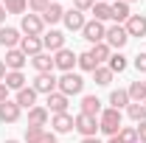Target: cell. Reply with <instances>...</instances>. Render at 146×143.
Here are the masks:
<instances>
[{
  "label": "cell",
  "instance_id": "cell-18",
  "mask_svg": "<svg viewBox=\"0 0 146 143\" xmlns=\"http://www.w3.org/2000/svg\"><path fill=\"white\" fill-rule=\"evenodd\" d=\"M39 17H42V23H45V25H56V23H62V17H65V9L54 0V3H51V6L39 14Z\"/></svg>",
  "mask_w": 146,
  "mask_h": 143
},
{
  "label": "cell",
  "instance_id": "cell-49",
  "mask_svg": "<svg viewBox=\"0 0 146 143\" xmlns=\"http://www.w3.org/2000/svg\"><path fill=\"white\" fill-rule=\"evenodd\" d=\"M101 3H112V0H101Z\"/></svg>",
  "mask_w": 146,
  "mask_h": 143
},
{
  "label": "cell",
  "instance_id": "cell-5",
  "mask_svg": "<svg viewBox=\"0 0 146 143\" xmlns=\"http://www.w3.org/2000/svg\"><path fill=\"white\" fill-rule=\"evenodd\" d=\"M82 36H84L90 45H98V42H104V36H107V25L98 23V20H87L84 28H82Z\"/></svg>",
  "mask_w": 146,
  "mask_h": 143
},
{
  "label": "cell",
  "instance_id": "cell-21",
  "mask_svg": "<svg viewBox=\"0 0 146 143\" xmlns=\"http://www.w3.org/2000/svg\"><path fill=\"white\" fill-rule=\"evenodd\" d=\"M25 59L28 56L23 54L20 48H11V51H6V68L9 70H23L25 68Z\"/></svg>",
  "mask_w": 146,
  "mask_h": 143
},
{
  "label": "cell",
  "instance_id": "cell-46",
  "mask_svg": "<svg viewBox=\"0 0 146 143\" xmlns=\"http://www.w3.org/2000/svg\"><path fill=\"white\" fill-rule=\"evenodd\" d=\"M3 143H20V140H14V138H9V140H3Z\"/></svg>",
  "mask_w": 146,
  "mask_h": 143
},
{
  "label": "cell",
  "instance_id": "cell-35",
  "mask_svg": "<svg viewBox=\"0 0 146 143\" xmlns=\"http://www.w3.org/2000/svg\"><path fill=\"white\" fill-rule=\"evenodd\" d=\"M6 11H9V14H20V17H23V14L28 11V0H11V3H6Z\"/></svg>",
  "mask_w": 146,
  "mask_h": 143
},
{
  "label": "cell",
  "instance_id": "cell-31",
  "mask_svg": "<svg viewBox=\"0 0 146 143\" xmlns=\"http://www.w3.org/2000/svg\"><path fill=\"white\" fill-rule=\"evenodd\" d=\"M76 65H79V68H82L84 73H93L96 68H98V62L93 59V54H90V51H84V54H79V59H76Z\"/></svg>",
  "mask_w": 146,
  "mask_h": 143
},
{
  "label": "cell",
  "instance_id": "cell-40",
  "mask_svg": "<svg viewBox=\"0 0 146 143\" xmlns=\"http://www.w3.org/2000/svg\"><path fill=\"white\" fill-rule=\"evenodd\" d=\"M9 93H11V90H9L3 81H0V104H6V101H9Z\"/></svg>",
  "mask_w": 146,
  "mask_h": 143
},
{
  "label": "cell",
  "instance_id": "cell-15",
  "mask_svg": "<svg viewBox=\"0 0 146 143\" xmlns=\"http://www.w3.org/2000/svg\"><path fill=\"white\" fill-rule=\"evenodd\" d=\"M20 31L17 28H11V25H3L0 28V45L6 48V51H11V48H20Z\"/></svg>",
  "mask_w": 146,
  "mask_h": 143
},
{
  "label": "cell",
  "instance_id": "cell-32",
  "mask_svg": "<svg viewBox=\"0 0 146 143\" xmlns=\"http://www.w3.org/2000/svg\"><path fill=\"white\" fill-rule=\"evenodd\" d=\"M127 115L135 121V124H141V121H146V107H143V104H135V101H129Z\"/></svg>",
  "mask_w": 146,
  "mask_h": 143
},
{
  "label": "cell",
  "instance_id": "cell-8",
  "mask_svg": "<svg viewBox=\"0 0 146 143\" xmlns=\"http://www.w3.org/2000/svg\"><path fill=\"white\" fill-rule=\"evenodd\" d=\"M76 59H79V54H73L70 48H62V51L54 54V68H59L62 73H70L73 65H76Z\"/></svg>",
  "mask_w": 146,
  "mask_h": 143
},
{
  "label": "cell",
  "instance_id": "cell-34",
  "mask_svg": "<svg viewBox=\"0 0 146 143\" xmlns=\"http://www.w3.org/2000/svg\"><path fill=\"white\" fill-rule=\"evenodd\" d=\"M118 140L121 143H138V129H135V126H121Z\"/></svg>",
  "mask_w": 146,
  "mask_h": 143
},
{
  "label": "cell",
  "instance_id": "cell-17",
  "mask_svg": "<svg viewBox=\"0 0 146 143\" xmlns=\"http://www.w3.org/2000/svg\"><path fill=\"white\" fill-rule=\"evenodd\" d=\"M45 107H48V112H51V115H59V112H68V95H62V93L56 90V93H51V95H48Z\"/></svg>",
  "mask_w": 146,
  "mask_h": 143
},
{
  "label": "cell",
  "instance_id": "cell-36",
  "mask_svg": "<svg viewBox=\"0 0 146 143\" xmlns=\"http://www.w3.org/2000/svg\"><path fill=\"white\" fill-rule=\"evenodd\" d=\"M51 3H54V0H28V9H31L34 14H42V11H45Z\"/></svg>",
  "mask_w": 146,
  "mask_h": 143
},
{
  "label": "cell",
  "instance_id": "cell-7",
  "mask_svg": "<svg viewBox=\"0 0 146 143\" xmlns=\"http://www.w3.org/2000/svg\"><path fill=\"white\" fill-rule=\"evenodd\" d=\"M56 84H59V79H56L54 73H36V79H34L31 87L36 90V95H39V93L51 95V93H56Z\"/></svg>",
  "mask_w": 146,
  "mask_h": 143
},
{
  "label": "cell",
  "instance_id": "cell-24",
  "mask_svg": "<svg viewBox=\"0 0 146 143\" xmlns=\"http://www.w3.org/2000/svg\"><path fill=\"white\" fill-rule=\"evenodd\" d=\"M127 93H129V101L143 104V101H146V81H141V79H138V81H132V84L127 87Z\"/></svg>",
  "mask_w": 146,
  "mask_h": 143
},
{
  "label": "cell",
  "instance_id": "cell-27",
  "mask_svg": "<svg viewBox=\"0 0 146 143\" xmlns=\"http://www.w3.org/2000/svg\"><path fill=\"white\" fill-rule=\"evenodd\" d=\"M112 76H115V73L110 70L107 65H98V68H96V70H93V81H96V84H98V87H107L110 81H112Z\"/></svg>",
  "mask_w": 146,
  "mask_h": 143
},
{
  "label": "cell",
  "instance_id": "cell-22",
  "mask_svg": "<svg viewBox=\"0 0 146 143\" xmlns=\"http://www.w3.org/2000/svg\"><path fill=\"white\" fill-rule=\"evenodd\" d=\"M82 112H84V115H93V118H98V115L104 112V107H101V101H98L96 95H84V98H82Z\"/></svg>",
  "mask_w": 146,
  "mask_h": 143
},
{
  "label": "cell",
  "instance_id": "cell-47",
  "mask_svg": "<svg viewBox=\"0 0 146 143\" xmlns=\"http://www.w3.org/2000/svg\"><path fill=\"white\" fill-rule=\"evenodd\" d=\"M0 3H3V6H6V3H11V0H0Z\"/></svg>",
  "mask_w": 146,
  "mask_h": 143
},
{
  "label": "cell",
  "instance_id": "cell-25",
  "mask_svg": "<svg viewBox=\"0 0 146 143\" xmlns=\"http://www.w3.org/2000/svg\"><path fill=\"white\" fill-rule=\"evenodd\" d=\"M3 84H6L9 90H14V93H20V90L25 87V76H23V70H9Z\"/></svg>",
  "mask_w": 146,
  "mask_h": 143
},
{
  "label": "cell",
  "instance_id": "cell-50",
  "mask_svg": "<svg viewBox=\"0 0 146 143\" xmlns=\"http://www.w3.org/2000/svg\"><path fill=\"white\" fill-rule=\"evenodd\" d=\"M143 107H146V101H143Z\"/></svg>",
  "mask_w": 146,
  "mask_h": 143
},
{
  "label": "cell",
  "instance_id": "cell-11",
  "mask_svg": "<svg viewBox=\"0 0 146 143\" xmlns=\"http://www.w3.org/2000/svg\"><path fill=\"white\" fill-rule=\"evenodd\" d=\"M124 28H127L129 39H132V36L141 39V36H146V17H143V14H132V17L124 23Z\"/></svg>",
  "mask_w": 146,
  "mask_h": 143
},
{
  "label": "cell",
  "instance_id": "cell-30",
  "mask_svg": "<svg viewBox=\"0 0 146 143\" xmlns=\"http://www.w3.org/2000/svg\"><path fill=\"white\" fill-rule=\"evenodd\" d=\"M107 68H110V70H112V73H124V70H127V68H129V62H127V56H124V54H121V51H118V54H112V56H110Z\"/></svg>",
  "mask_w": 146,
  "mask_h": 143
},
{
  "label": "cell",
  "instance_id": "cell-42",
  "mask_svg": "<svg viewBox=\"0 0 146 143\" xmlns=\"http://www.w3.org/2000/svg\"><path fill=\"white\" fill-rule=\"evenodd\" d=\"M6 17H9V11H6V6H3V3H0V25H3V23H6Z\"/></svg>",
  "mask_w": 146,
  "mask_h": 143
},
{
  "label": "cell",
  "instance_id": "cell-10",
  "mask_svg": "<svg viewBox=\"0 0 146 143\" xmlns=\"http://www.w3.org/2000/svg\"><path fill=\"white\" fill-rule=\"evenodd\" d=\"M20 115H23V107H20L17 101L9 98L6 104H0V121H3V124H17Z\"/></svg>",
  "mask_w": 146,
  "mask_h": 143
},
{
  "label": "cell",
  "instance_id": "cell-41",
  "mask_svg": "<svg viewBox=\"0 0 146 143\" xmlns=\"http://www.w3.org/2000/svg\"><path fill=\"white\" fill-rule=\"evenodd\" d=\"M39 143H56V132H45V135H42V140Z\"/></svg>",
  "mask_w": 146,
  "mask_h": 143
},
{
  "label": "cell",
  "instance_id": "cell-13",
  "mask_svg": "<svg viewBox=\"0 0 146 143\" xmlns=\"http://www.w3.org/2000/svg\"><path fill=\"white\" fill-rule=\"evenodd\" d=\"M51 132L56 135H65V132H73V115L70 112H59V115H51Z\"/></svg>",
  "mask_w": 146,
  "mask_h": 143
},
{
  "label": "cell",
  "instance_id": "cell-51",
  "mask_svg": "<svg viewBox=\"0 0 146 143\" xmlns=\"http://www.w3.org/2000/svg\"><path fill=\"white\" fill-rule=\"evenodd\" d=\"M56 3H59V0H56Z\"/></svg>",
  "mask_w": 146,
  "mask_h": 143
},
{
  "label": "cell",
  "instance_id": "cell-20",
  "mask_svg": "<svg viewBox=\"0 0 146 143\" xmlns=\"http://www.w3.org/2000/svg\"><path fill=\"white\" fill-rule=\"evenodd\" d=\"M110 9H112V20H115L118 25H124V23L132 17V11H129V3H124V0H112V3H110Z\"/></svg>",
  "mask_w": 146,
  "mask_h": 143
},
{
  "label": "cell",
  "instance_id": "cell-4",
  "mask_svg": "<svg viewBox=\"0 0 146 143\" xmlns=\"http://www.w3.org/2000/svg\"><path fill=\"white\" fill-rule=\"evenodd\" d=\"M104 42H107L112 51H121L124 45L129 42V34H127V28L124 25H118V23H112L107 28V36H104Z\"/></svg>",
  "mask_w": 146,
  "mask_h": 143
},
{
  "label": "cell",
  "instance_id": "cell-45",
  "mask_svg": "<svg viewBox=\"0 0 146 143\" xmlns=\"http://www.w3.org/2000/svg\"><path fill=\"white\" fill-rule=\"evenodd\" d=\"M107 143H121V140H118V135H115V138H107Z\"/></svg>",
  "mask_w": 146,
  "mask_h": 143
},
{
  "label": "cell",
  "instance_id": "cell-48",
  "mask_svg": "<svg viewBox=\"0 0 146 143\" xmlns=\"http://www.w3.org/2000/svg\"><path fill=\"white\" fill-rule=\"evenodd\" d=\"M124 3H135V0H124Z\"/></svg>",
  "mask_w": 146,
  "mask_h": 143
},
{
  "label": "cell",
  "instance_id": "cell-9",
  "mask_svg": "<svg viewBox=\"0 0 146 143\" xmlns=\"http://www.w3.org/2000/svg\"><path fill=\"white\" fill-rule=\"evenodd\" d=\"M42 45H45V51H48V54H56V51H62V48H65V34H62V31H56V28H51V31H45V34H42Z\"/></svg>",
  "mask_w": 146,
  "mask_h": 143
},
{
  "label": "cell",
  "instance_id": "cell-2",
  "mask_svg": "<svg viewBox=\"0 0 146 143\" xmlns=\"http://www.w3.org/2000/svg\"><path fill=\"white\" fill-rule=\"evenodd\" d=\"M56 90L62 93V95H82V90H84V79L79 76V73H62L59 76V84H56Z\"/></svg>",
  "mask_w": 146,
  "mask_h": 143
},
{
  "label": "cell",
  "instance_id": "cell-37",
  "mask_svg": "<svg viewBox=\"0 0 146 143\" xmlns=\"http://www.w3.org/2000/svg\"><path fill=\"white\" fill-rule=\"evenodd\" d=\"M132 65H135V70H138V73H143V76H146V51L135 56V59H132Z\"/></svg>",
  "mask_w": 146,
  "mask_h": 143
},
{
  "label": "cell",
  "instance_id": "cell-14",
  "mask_svg": "<svg viewBox=\"0 0 146 143\" xmlns=\"http://www.w3.org/2000/svg\"><path fill=\"white\" fill-rule=\"evenodd\" d=\"M20 51H23L25 56H31V59H34L36 54H42V51H45L42 36H23V39H20Z\"/></svg>",
  "mask_w": 146,
  "mask_h": 143
},
{
  "label": "cell",
  "instance_id": "cell-19",
  "mask_svg": "<svg viewBox=\"0 0 146 143\" xmlns=\"http://www.w3.org/2000/svg\"><path fill=\"white\" fill-rule=\"evenodd\" d=\"M31 65H34L36 73H54V54L42 51V54H36L34 59H31Z\"/></svg>",
  "mask_w": 146,
  "mask_h": 143
},
{
  "label": "cell",
  "instance_id": "cell-38",
  "mask_svg": "<svg viewBox=\"0 0 146 143\" xmlns=\"http://www.w3.org/2000/svg\"><path fill=\"white\" fill-rule=\"evenodd\" d=\"M93 6H96V0H73V9H79V11H90Z\"/></svg>",
  "mask_w": 146,
  "mask_h": 143
},
{
  "label": "cell",
  "instance_id": "cell-33",
  "mask_svg": "<svg viewBox=\"0 0 146 143\" xmlns=\"http://www.w3.org/2000/svg\"><path fill=\"white\" fill-rule=\"evenodd\" d=\"M45 132H48L45 126H28V129H25V143H39Z\"/></svg>",
  "mask_w": 146,
  "mask_h": 143
},
{
  "label": "cell",
  "instance_id": "cell-44",
  "mask_svg": "<svg viewBox=\"0 0 146 143\" xmlns=\"http://www.w3.org/2000/svg\"><path fill=\"white\" fill-rule=\"evenodd\" d=\"M82 143H101L98 138H82Z\"/></svg>",
  "mask_w": 146,
  "mask_h": 143
},
{
  "label": "cell",
  "instance_id": "cell-26",
  "mask_svg": "<svg viewBox=\"0 0 146 143\" xmlns=\"http://www.w3.org/2000/svg\"><path fill=\"white\" fill-rule=\"evenodd\" d=\"M110 107L112 109H127L129 107V93L127 90H112L110 93Z\"/></svg>",
  "mask_w": 146,
  "mask_h": 143
},
{
  "label": "cell",
  "instance_id": "cell-43",
  "mask_svg": "<svg viewBox=\"0 0 146 143\" xmlns=\"http://www.w3.org/2000/svg\"><path fill=\"white\" fill-rule=\"evenodd\" d=\"M6 73H9V68H6V62H0V81H6Z\"/></svg>",
  "mask_w": 146,
  "mask_h": 143
},
{
  "label": "cell",
  "instance_id": "cell-23",
  "mask_svg": "<svg viewBox=\"0 0 146 143\" xmlns=\"http://www.w3.org/2000/svg\"><path fill=\"white\" fill-rule=\"evenodd\" d=\"M14 101H17L23 109L36 107V90H34V87H23V90L17 93V98H14Z\"/></svg>",
  "mask_w": 146,
  "mask_h": 143
},
{
  "label": "cell",
  "instance_id": "cell-28",
  "mask_svg": "<svg viewBox=\"0 0 146 143\" xmlns=\"http://www.w3.org/2000/svg\"><path fill=\"white\" fill-rule=\"evenodd\" d=\"M90 11H93V20H98V23H107V20H112V9H110V3L96 0V6H93Z\"/></svg>",
  "mask_w": 146,
  "mask_h": 143
},
{
  "label": "cell",
  "instance_id": "cell-1",
  "mask_svg": "<svg viewBox=\"0 0 146 143\" xmlns=\"http://www.w3.org/2000/svg\"><path fill=\"white\" fill-rule=\"evenodd\" d=\"M98 132H104L107 138H115L121 132V109L107 107L101 115H98Z\"/></svg>",
  "mask_w": 146,
  "mask_h": 143
},
{
  "label": "cell",
  "instance_id": "cell-29",
  "mask_svg": "<svg viewBox=\"0 0 146 143\" xmlns=\"http://www.w3.org/2000/svg\"><path fill=\"white\" fill-rule=\"evenodd\" d=\"M90 54H93V59H96L98 65H104V62H110V56H112V48H110L107 42H98V45L90 48Z\"/></svg>",
  "mask_w": 146,
  "mask_h": 143
},
{
  "label": "cell",
  "instance_id": "cell-12",
  "mask_svg": "<svg viewBox=\"0 0 146 143\" xmlns=\"http://www.w3.org/2000/svg\"><path fill=\"white\" fill-rule=\"evenodd\" d=\"M62 23H65L68 31H82L87 20H84V11H79V9H68L65 17H62Z\"/></svg>",
  "mask_w": 146,
  "mask_h": 143
},
{
  "label": "cell",
  "instance_id": "cell-3",
  "mask_svg": "<svg viewBox=\"0 0 146 143\" xmlns=\"http://www.w3.org/2000/svg\"><path fill=\"white\" fill-rule=\"evenodd\" d=\"M73 129H76L82 138H96V132H98V118L79 112V115L73 118Z\"/></svg>",
  "mask_w": 146,
  "mask_h": 143
},
{
  "label": "cell",
  "instance_id": "cell-16",
  "mask_svg": "<svg viewBox=\"0 0 146 143\" xmlns=\"http://www.w3.org/2000/svg\"><path fill=\"white\" fill-rule=\"evenodd\" d=\"M48 121H51V112H48V107L36 104V107L28 109V126H48Z\"/></svg>",
  "mask_w": 146,
  "mask_h": 143
},
{
  "label": "cell",
  "instance_id": "cell-39",
  "mask_svg": "<svg viewBox=\"0 0 146 143\" xmlns=\"http://www.w3.org/2000/svg\"><path fill=\"white\" fill-rule=\"evenodd\" d=\"M135 129H138V143H146V121H141Z\"/></svg>",
  "mask_w": 146,
  "mask_h": 143
},
{
  "label": "cell",
  "instance_id": "cell-6",
  "mask_svg": "<svg viewBox=\"0 0 146 143\" xmlns=\"http://www.w3.org/2000/svg\"><path fill=\"white\" fill-rule=\"evenodd\" d=\"M20 31H23L25 36H42V34H45V23H42L39 14H23V20H20Z\"/></svg>",
  "mask_w": 146,
  "mask_h": 143
}]
</instances>
